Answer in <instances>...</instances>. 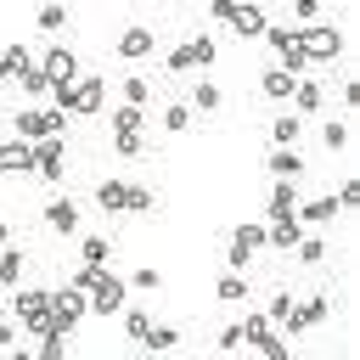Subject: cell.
Returning <instances> with one entry per match:
<instances>
[{"label": "cell", "instance_id": "9", "mask_svg": "<svg viewBox=\"0 0 360 360\" xmlns=\"http://www.w3.org/2000/svg\"><path fill=\"white\" fill-rule=\"evenodd\" d=\"M34 174L39 180H62V135L34 141Z\"/></svg>", "mask_w": 360, "mask_h": 360}, {"label": "cell", "instance_id": "27", "mask_svg": "<svg viewBox=\"0 0 360 360\" xmlns=\"http://www.w3.org/2000/svg\"><path fill=\"white\" fill-rule=\"evenodd\" d=\"M174 343H180V332H174V326H158V321L146 326V349H158V354H163V349H174Z\"/></svg>", "mask_w": 360, "mask_h": 360}, {"label": "cell", "instance_id": "31", "mask_svg": "<svg viewBox=\"0 0 360 360\" xmlns=\"http://www.w3.org/2000/svg\"><path fill=\"white\" fill-rule=\"evenodd\" d=\"M298 259H304V264H321V259H326V242H321V236H298Z\"/></svg>", "mask_w": 360, "mask_h": 360}, {"label": "cell", "instance_id": "4", "mask_svg": "<svg viewBox=\"0 0 360 360\" xmlns=\"http://www.w3.org/2000/svg\"><path fill=\"white\" fill-rule=\"evenodd\" d=\"M298 45H304L309 62H332V56L343 51V34L326 28V22H309V28H298Z\"/></svg>", "mask_w": 360, "mask_h": 360}, {"label": "cell", "instance_id": "34", "mask_svg": "<svg viewBox=\"0 0 360 360\" xmlns=\"http://www.w3.org/2000/svg\"><path fill=\"white\" fill-rule=\"evenodd\" d=\"M191 107L214 112V107H219V84H197V90H191Z\"/></svg>", "mask_w": 360, "mask_h": 360}, {"label": "cell", "instance_id": "47", "mask_svg": "<svg viewBox=\"0 0 360 360\" xmlns=\"http://www.w3.org/2000/svg\"><path fill=\"white\" fill-rule=\"evenodd\" d=\"M219 349H242V321H231V326L219 332Z\"/></svg>", "mask_w": 360, "mask_h": 360}, {"label": "cell", "instance_id": "14", "mask_svg": "<svg viewBox=\"0 0 360 360\" xmlns=\"http://www.w3.org/2000/svg\"><path fill=\"white\" fill-rule=\"evenodd\" d=\"M292 73H281V68H264V79H259V90H264V101H281V96H292Z\"/></svg>", "mask_w": 360, "mask_h": 360}, {"label": "cell", "instance_id": "18", "mask_svg": "<svg viewBox=\"0 0 360 360\" xmlns=\"http://www.w3.org/2000/svg\"><path fill=\"white\" fill-rule=\"evenodd\" d=\"M22 68H34V51L28 45H6L0 51V79H17Z\"/></svg>", "mask_w": 360, "mask_h": 360}, {"label": "cell", "instance_id": "30", "mask_svg": "<svg viewBox=\"0 0 360 360\" xmlns=\"http://www.w3.org/2000/svg\"><path fill=\"white\" fill-rule=\"evenodd\" d=\"M17 90H28V96H45V90H51V84H45V73H39V62L17 73Z\"/></svg>", "mask_w": 360, "mask_h": 360}, {"label": "cell", "instance_id": "41", "mask_svg": "<svg viewBox=\"0 0 360 360\" xmlns=\"http://www.w3.org/2000/svg\"><path fill=\"white\" fill-rule=\"evenodd\" d=\"M332 202H338V208H360V180H343Z\"/></svg>", "mask_w": 360, "mask_h": 360}, {"label": "cell", "instance_id": "23", "mask_svg": "<svg viewBox=\"0 0 360 360\" xmlns=\"http://www.w3.org/2000/svg\"><path fill=\"white\" fill-rule=\"evenodd\" d=\"M112 135H141V107H129V101H124V107L112 112Z\"/></svg>", "mask_w": 360, "mask_h": 360}, {"label": "cell", "instance_id": "53", "mask_svg": "<svg viewBox=\"0 0 360 360\" xmlns=\"http://www.w3.org/2000/svg\"><path fill=\"white\" fill-rule=\"evenodd\" d=\"M6 242H11V225H6V219H0V248H6Z\"/></svg>", "mask_w": 360, "mask_h": 360}, {"label": "cell", "instance_id": "19", "mask_svg": "<svg viewBox=\"0 0 360 360\" xmlns=\"http://www.w3.org/2000/svg\"><path fill=\"white\" fill-rule=\"evenodd\" d=\"M298 129H304V118H298V112H281V118H276V124H270V141H276V146H281V152H287V146H292V141H298Z\"/></svg>", "mask_w": 360, "mask_h": 360}, {"label": "cell", "instance_id": "35", "mask_svg": "<svg viewBox=\"0 0 360 360\" xmlns=\"http://www.w3.org/2000/svg\"><path fill=\"white\" fill-rule=\"evenodd\" d=\"M112 152H118V158H141L146 141H141V135H112Z\"/></svg>", "mask_w": 360, "mask_h": 360}, {"label": "cell", "instance_id": "16", "mask_svg": "<svg viewBox=\"0 0 360 360\" xmlns=\"http://www.w3.org/2000/svg\"><path fill=\"white\" fill-rule=\"evenodd\" d=\"M292 208H298V191H292V186H287V180H281V186H276V191H270V208H264V225H270V219H287V214H292Z\"/></svg>", "mask_w": 360, "mask_h": 360}, {"label": "cell", "instance_id": "40", "mask_svg": "<svg viewBox=\"0 0 360 360\" xmlns=\"http://www.w3.org/2000/svg\"><path fill=\"white\" fill-rule=\"evenodd\" d=\"M270 169H276V174H298L304 163H298L292 152H281V146H276V152H270Z\"/></svg>", "mask_w": 360, "mask_h": 360}, {"label": "cell", "instance_id": "15", "mask_svg": "<svg viewBox=\"0 0 360 360\" xmlns=\"http://www.w3.org/2000/svg\"><path fill=\"white\" fill-rule=\"evenodd\" d=\"M292 107H298V118L321 112V84H315V79H298V84H292Z\"/></svg>", "mask_w": 360, "mask_h": 360}, {"label": "cell", "instance_id": "7", "mask_svg": "<svg viewBox=\"0 0 360 360\" xmlns=\"http://www.w3.org/2000/svg\"><path fill=\"white\" fill-rule=\"evenodd\" d=\"M62 118H68V112H34V107H28V112H17L11 124H17V129L28 135V146H34V141H45V135H62Z\"/></svg>", "mask_w": 360, "mask_h": 360}, {"label": "cell", "instance_id": "37", "mask_svg": "<svg viewBox=\"0 0 360 360\" xmlns=\"http://www.w3.org/2000/svg\"><path fill=\"white\" fill-rule=\"evenodd\" d=\"M259 354H264V360H287V338L264 332V338H259Z\"/></svg>", "mask_w": 360, "mask_h": 360}, {"label": "cell", "instance_id": "8", "mask_svg": "<svg viewBox=\"0 0 360 360\" xmlns=\"http://www.w3.org/2000/svg\"><path fill=\"white\" fill-rule=\"evenodd\" d=\"M84 304H90L96 315H118V309H124V281H118V276H101V281L84 292Z\"/></svg>", "mask_w": 360, "mask_h": 360}, {"label": "cell", "instance_id": "29", "mask_svg": "<svg viewBox=\"0 0 360 360\" xmlns=\"http://www.w3.org/2000/svg\"><path fill=\"white\" fill-rule=\"evenodd\" d=\"M17 276H22V253L17 248H0V287H11Z\"/></svg>", "mask_w": 360, "mask_h": 360}, {"label": "cell", "instance_id": "12", "mask_svg": "<svg viewBox=\"0 0 360 360\" xmlns=\"http://www.w3.org/2000/svg\"><path fill=\"white\" fill-rule=\"evenodd\" d=\"M146 51H152V28H141V22H135V28H124V34H118V56H124V62H141Z\"/></svg>", "mask_w": 360, "mask_h": 360}, {"label": "cell", "instance_id": "11", "mask_svg": "<svg viewBox=\"0 0 360 360\" xmlns=\"http://www.w3.org/2000/svg\"><path fill=\"white\" fill-rule=\"evenodd\" d=\"M231 28H236L242 39H259V34L270 28V17H264L259 6H231Z\"/></svg>", "mask_w": 360, "mask_h": 360}, {"label": "cell", "instance_id": "33", "mask_svg": "<svg viewBox=\"0 0 360 360\" xmlns=\"http://www.w3.org/2000/svg\"><path fill=\"white\" fill-rule=\"evenodd\" d=\"M264 332H270V321H264V309L242 321V343H253V349H259V338H264Z\"/></svg>", "mask_w": 360, "mask_h": 360}, {"label": "cell", "instance_id": "5", "mask_svg": "<svg viewBox=\"0 0 360 360\" xmlns=\"http://www.w3.org/2000/svg\"><path fill=\"white\" fill-rule=\"evenodd\" d=\"M90 315V304H84V292H73V287H62V292H51V332H73L79 321Z\"/></svg>", "mask_w": 360, "mask_h": 360}, {"label": "cell", "instance_id": "20", "mask_svg": "<svg viewBox=\"0 0 360 360\" xmlns=\"http://www.w3.org/2000/svg\"><path fill=\"white\" fill-rule=\"evenodd\" d=\"M124 197H129V186H124V180H101V186H96V202H101L107 214H118V208H124Z\"/></svg>", "mask_w": 360, "mask_h": 360}, {"label": "cell", "instance_id": "6", "mask_svg": "<svg viewBox=\"0 0 360 360\" xmlns=\"http://www.w3.org/2000/svg\"><path fill=\"white\" fill-rule=\"evenodd\" d=\"M39 73H45V84H51V90H62V84H73V79H79V62H73V51H68V45H51V51L39 56Z\"/></svg>", "mask_w": 360, "mask_h": 360}, {"label": "cell", "instance_id": "1", "mask_svg": "<svg viewBox=\"0 0 360 360\" xmlns=\"http://www.w3.org/2000/svg\"><path fill=\"white\" fill-rule=\"evenodd\" d=\"M101 73H84V79H73V84H62V90H51L56 96V112H101Z\"/></svg>", "mask_w": 360, "mask_h": 360}, {"label": "cell", "instance_id": "44", "mask_svg": "<svg viewBox=\"0 0 360 360\" xmlns=\"http://www.w3.org/2000/svg\"><path fill=\"white\" fill-rule=\"evenodd\" d=\"M163 68H169V79H174V73H186V68H191V56H186V45H174V51L163 56Z\"/></svg>", "mask_w": 360, "mask_h": 360}, {"label": "cell", "instance_id": "10", "mask_svg": "<svg viewBox=\"0 0 360 360\" xmlns=\"http://www.w3.org/2000/svg\"><path fill=\"white\" fill-rule=\"evenodd\" d=\"M0 174H34V146L28 141H0Z\"/></svg>", "mask_w": 360, "mask_h": 360}, {"label": "cell", "instance_id": "51", "mask_svg": "<svg viewBox=\"0 0 360 360\" xmlns=\"http://www.w3.org/2000/svg\"><path fill=\"white\" fill-rule=\"evenodd\" d=\"M129 281H135V287H158L163 276H158V270H129Z\"/></svg>", "mask_w": 360, "mask_h": 360}, {"label": "cell", "instance_id": "46", "mask_svg": "<svg viewBox=\"0 0 360 360\" xmlns=\"http://www.w3.org/2000/svg\"><path fill=\"white\" fill-rule=\"evenodd\" d=\"M124 208H135V214H141V208H152V191H146V186H129V197H124Z\"/></svg>", "mask_w": 360, "mask_h": 360}, {"label": "cell", "instance_id": "13", "mask_svg": "<svg viewBox=\"0 0 360 360\" xmlns=\"http://www.w3.org/2000/svg\"><path fill=\"white\" fill-rule=\"evenodd\" d=\"M45 225H51V231H56V236H73V231H79V208H73V202H62V197H56V202H51V208H45Z\"/></svg>", "mask_w": 360, "mask_h": 360}, {"label": "cell", "instance_id": "48", "mask_svg": "<svg viewBox=\"0 0 360 360\" xmlns=\"http://www.w3.org/2000/svg\"><path fill=\"white\" fill-rule=\"evenodd\" d=\"M231 6H236V0H208V17H214V22H231Z\"/></svg>", "mask_w": 360, "mask_h": 360}, {"label": "cell", "instance_id": "28", "mask_svg": "<svg viewBox=\"0 0 360 360\" xmlns=\"http://www.w3.org/2000/svg\"><path fill=\"white\" fill-rule=\"evenodd\" d=\"M62 349H68V332H39V360H62Z\"/></svg>", "mask_w": 360, "mask_h": 360}, {"label": "cell", "instance_id": "38", "mask_svg": "<svg viewBox=\"0 0 360 360\" xmlns=\"http://www.w3.org/2000/svg\"><path fill=\"white\" fill-rule=\"evenodd\" d=\"M146 96H152V84H146V79H124V101H129V107H141Z\"/></svg>", "mask_w": 360, "mask_h": 360}, {"label": "cell", "instance_id": "52", "mask_svg": "<svg viewBox=\"0 0 360 360\" xmlns=\"http://www.w3.org/2000/svg\"><path fill=\"white\" fill-rule=\"evenodd\" d=\"M11 343H17V332H11L6 321H0V349H11Z\"/></svg>", "mask_w": 360, "mask_h": 360}, {"label": "cell", "instance_id": "22", "mask_svg": "<svg viewBox=\"0 0 360 360\" xmlns=\"http://www.w3.org/2000/svg\"><path fill=\"white\" fill-rule=\"evenodd\" d=\"M186 56H191V68H208V62L219 56V45H214L208 34H197V39H186Z\"/></svg>", "mask_w": 360, "mask_h": 360}, {"label": "cell", "instance_id": "3", "mask_svg": "<svg viewBox=\"0 0 360 360\" xmlns=\"http://www.w3.org/2000/svg\"><path fill=\"white\" fill-rule=\"evenodd\" d=\"M11 309L22 315V326H28L34 338H39L45 326H51V292H45V287H22V292L11 298Z\"/></svg>", "mask_w": 360, "mask_h": 360}, {"label": "cell", "instance_id": "32", "mask_svg": "<svg viewBox=\"0 0 360 360\" xmlns=\"http://www.w3.org/2000/svg\"><path fill=\"white\" fill-rule=\"evenodd\" d=\"M101 276H107L101 264H79V270H73V292H90V287H96Z\"/></svg>", "mask_w": 360, "mask_h": 360}, {"label": "cell", "instance_id": "2", "mask_svg": "<svg viewBox=\"0 0 360 360\" xmlns=\"http://www.w3.org/2000/svg\"><path fill=\"white\" fill-rule=\"evenodd\" d=\"M326 309H332V298H326V292H309V298H292V309L281 315V332H315V326L326 321Z\"/></svg>", "mask_w": 360, "mask_h": 360}, {"label": "cell", "instance_id": "21", "mask_svg": "<svg viewBox=\"0 0 360 360\" xmlns=\"http://www.w3.org/2000/svg\"><path fill=\"white\" fill-rule=\"evenodd\" d=\"M264 39L276 45V56H287V51H298V28H287V22H270V28H264Z\"/></svg>", "mask_w": 360, "mask_h": 360}, {"label": "cell", "instance_id": "26", "mask_svg": "<svg viewBox=\"0 0 360 360\" xmlns=\"http://www.w3.org/2000/svg\"><path fill=\"white\" fill-rule=\"evenodd\" d=\"M146 326H152L146 309H129V315H124V338H129V343H146Z\"/></svg>", "mask_w": 360, "mask_h": 360}, {"label": "cell", "instance_id": "39", "mask_svg": "<svg viewBox=\"0 0 360 360\" xmlns=\"http://www.w3.org/2000/svg\"><path fill=\"white\" fill-rule=\"evenodd\" d=\"M321 141H326L332 152H343V146H349V124H326V129H321Z\"/></svg>", "mask_w": 360, "mask_h": 360}, {"label": "cell", "instance_id": "25", "mask_svg": "<svg viewBox=\"0 0 360 360\" xmlns=\"http://www.w3.org/2000/svg\"><path fill=\"white\" fill-rule=\"evenodd\" d=\"M231 242H236V248H248V253H259V248H264V225H236V231H231Z\"/></svg>", "mask_w": 360, "mask_h": 360}, {"label": "cell", "instance_id": "49", "mask_svg": "<svg viewBox=\"0 0 360 360\" xmlns=\"http://www.w3.org/2000/svg\"><path fill=\"white\" fill-rule=\"evenodd\" d=\"M315 17H321V0H298V22H304V28H309V22H315Z\"/></svg>", "mask_w": 360, "mask_h": 360}, {"label": "cell", "instance_id": "17", "mask_svg": "<svg viewBox=\"0 0 360 360\" xmlns=\"http://www.w3.org/2000/svg\"><path fill=\"white\" fill-rule=\"evenodd\" d=\"M332 214H338V202H332V197H315V202H304V208H292V219H298V225H326Z\"/></svg>", "mask_w": 360, "mask_h": 360}, {"label": "cell", "instance_id": "36", "mask_svg": "<svg viewBox=\"0 0 360 360\" xmlns=\"http://www.w3.org/2000/svg\"><path fill=\"white\" fill-rule=\"evenodd\" d=\"M242 292H248L242 270H225V276H219V298H242Z\"/></svg>", "mask_w": 360, "mask_h": 360}, {"label": "cell", "instance_id": "43", "mask_svg": "<svg viewBox=\"0 0 360 360\" xmlns=\"http://www.w3.org/2000/svg\"><path fill=\"white\" fill-rule=\"evenodd\" d=\"M68 22V6H39V28H62Z\"/></svg>", "mask_w": 360, "mask_h": 360}, {"label": "cell", "instance_id": "45", "mask_svg": "<svg viewBox=\"0 0 360 360\" xmlns=\"http://www.w3.org/2000/svg\"><path fill=\"white\" fill-rule=\"evenodd\" d=\"M107 259V236H84V264H101Z\"/></svg>", "mask_w": 360, "mask_h": 360}, {"label": "cell", "instance_id": "24", "mask_svg": "<svg viewBox=\"0 0 360 360\" xmlns=\"http://www.w3.org/2000/svg\"><path fill=\"white\" fill-rule=\"evenodd\" d=\"M186 124H191V107H186V101H169V107H163V129H169V135H180Z\"/></svg>", "mask_w": 360, "mask_h": 360}, {"label": "cell", "instance_id": "50", "mask_svg": "<svg viewBox=\"0 0 360 360\" xmlns=\"http://www.w3.org/2000/svg\"><path fill=\"white\" fill-rule=\"evenodd\" d=\"M248 259H253V253H248V248H236V242H231V253H225V264H231V270H248Z\"/></svg>", "mask_w": 360, "mask_h": 360}, {"label": "cell", "instance_id": "42", "mask_svg": "<svg viewBox=\"0 0 360 360\" xmlns=\"http://www.w3.org/2000/svg\"><path fill=\"white\" fill-rule=\"evenodd\" d=\"M287 309H292V292H276V298H270V309H264V321H270V326H281V315H287Z\"/></svg>", "mask_w": 360, "mask_h": 360}]
</instances>
